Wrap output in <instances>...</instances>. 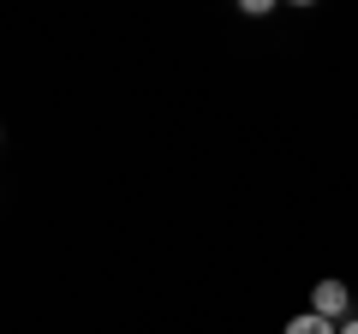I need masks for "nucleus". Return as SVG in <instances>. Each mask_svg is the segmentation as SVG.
<instances>
[{
	"mask_svg": "<svg viewBox=\"0 0 358 334\" xmlns=\"http://www.w3.org/2000/svg\"><path fill=\"white\" fill-rule=\"evenodd\" d=\"M310 310H317V317H329V322H346V317H352V293H346L341 281H317Z\"/></svg>",
	"mask_w": 358,
	"mask_h": 334,
	"instance_id": "f257e3e1",
	"label": "nucleus"
},
{
	"mask_svg": "<svg viewBox=\"0 0 358 334\" xmlns=\"http://www.w3.org/2000/svg\"><path fill=\"white\" fill-rule=\"evenodd\" d=\"M287 334H341V322H329V317H317V310H305V317L287 322Z\"/></svg>",
	"mask_w": 358,
	"mask_h": 334,
	"instance_id": "f03ea898",
	"label": "nucleus"
},
{
	"mask_svg": "<svg viewBox=\"0 0 358 334\" xmlns=\"http://www.w3.org/2000/svg\"><path fill=\"white\" fill-rule=\"evenodd\" d=\"M341 334H358V317H346V322H341Z\"/></svg>",
	"mask_w": 358,
	"mask_h": 334,
	"instance_id": "7ed1b4c3",
	"label": "nucleus"
}]
</instances>
